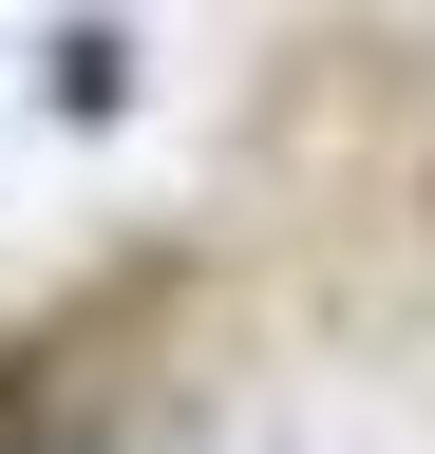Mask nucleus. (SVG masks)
<instances>
[{"label": "nucleus", "instance_id": "nucleus-1", "mask_svg": "<svg viewBox=\"0 0 435 454\" xmlns=\"http://www.w3.org/2000/svg\"><path fill=\"white\" fill-rule=\"evenodd\" d=\"M38 114H58V133H114V114H133V38L114 20H58V38H38Z\"/></svg>", "mask_w": 435, "mask_h": 454}, {"label": "nucleus", "instance_id": "nucleus-2", "mask_svg": "<svg viewBox=\"0 0 435 454\" xmlns=\"http://www.w3.org/2000/svg\"><path fill=\"white\" fill-rule=\"evenodd\" d=\"M0 454H114V417H95V397H58L19 340H0Z\"/></svg>", "mask_w": 435, "mask_h": 454}]
</instances>
